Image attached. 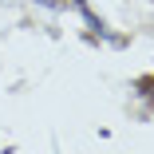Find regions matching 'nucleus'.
I'll return each instance as SVG.
<instances>
[{
    "label": "nucleus",
    "mask_w": 154,
    "mask_h": 154,
    "mask_svg": "<svg viewBox=\"0 0 154 154\" xmlns=\"http://www.w3.org/2000/svg\"><path fill=\"white\" fill-rule=\"evenodd\" d=\"M79 12H83V16H87V24H91V32H95V36H103V40H107V28H103V20H99V16H95V12H91V8H87V4H79Z\"/></svg>",
    "instance_id": "f257e3e1"
},
{
    "label": "nucleus",
    "mask_w": 154,
    "mask_h": 154,
    "mask_svg": "<svg viewBox=\"0 0 154 154\" xmlns=\"http://www.w3.org/2000/svg\"><path fill=\"white\" fill-rule=\"evenodd\" d=\"M36 4H48V8H55V4H59V0H36Z\"/></svg>",
    "instance_id": "f03ea898"
}]
</instances>
